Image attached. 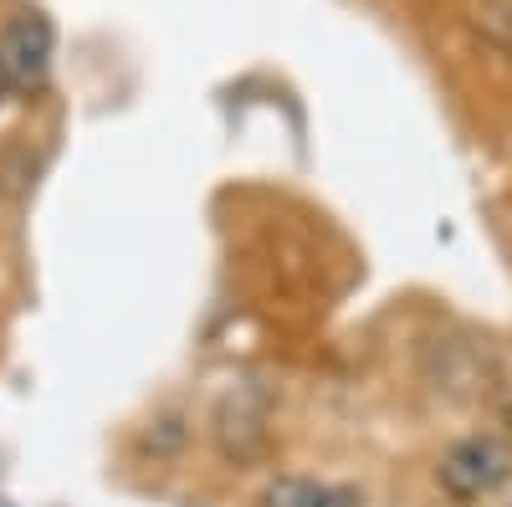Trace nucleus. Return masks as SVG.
Returning <instances> with one entry per match:
<instances>
[{
  "label": "nucleus",
  "instance_id": "20e7f679",
  "mask_svg": "<svg viewBox=\"0 0 512 507\" xmlns=\"http://www.w3.org/2000/svg\"><path fill=\"white\" fill-rule=\"evenodd\" d=\"M262 507H364V492L349 482H318L287 472L262 487Z\"/></svg>",
  "mask_w": 512,
  "mask_h": 507
},
{
  "label": "nucleus",
  "instance_id": "f03ea898",
  "mask_svg": "<svg viewBox=\"0 0 512 507\" xmlns=\"http://www.w3.org/2000/svg\"><path fill=\"white\" fill-rule=\"evenodd\" d=\"M210 441H216V456L226 467H251L256 456H267L272 446V395L262 385H231L216 400V415H210Z\"/></svg>",
  "mask_w": 512,
  "mask_h": 507
},
{
  "label": "nucleus",
  "instance_id": "6e6552de",
  "mask_svg": "<svg viewBox=\"0 0 512 507\" xmlns=\"http://www.w3.org/2000/svg\"><path fill=\"white\" fill-rule=\"evenodd\" d=\"M0 507H11V502H0Z\"/></svg>",
  "mask_w": 512,
  "mask_h": 507
},
{
  "label": "nucleus",
  "instance_id": "423d86ee",
  "mask_svg": "<svg viewBox=\"0 0 512 507\" xmlns=\"http://www.w3.org/2000/svg\"><path fill=\"white\" fill-rule=\"evenodd\" d=\"M185 415H159L154 426L144 431V451H154V456H175L180 446H185Z\"/></svg>",
  "mask_w": 512,
  "mask_h": 507
},
{
  "label": "nucleus",
  "instance_id": "f257e3e1",
  "mask_svg": "<svg viewBox=\"0 0 512 507\" xmlns=\"http://www.w3.org/2000/svg\"><path fill=\"white\" fill-rule=\"evenodd\" d=\"M507 482H512V436L502 431H472V436L451 441L436 461V487L456 507L487 502Z\"/></svg>",
  "mask_w": 512,
  "mask_h": 507
},
{
  "label": "nucleus",
  "instance_id": "7ed1b4c3",
  "mask_svg": "<svg viewBox=\"0 0 512 507\" xmlns=\"http://www.w3.org/2000/svg\"><path fill=\"white\" fill-rule=\"evenodd\" d=\"M0 72H6L11 93H36L52 72V26L47 16L21 11L0 26Z\"/></svg>",
  "mask_w": 512,
  "mask_h": 507
},
{
  "label": "nucleus",
  "instance_id": "0eeeda50",
  "mask_svg": "<svg viewBox=\"0 0 512 507\" xmlns=\"http://www.w3.org/2000/svg\"><path fill=\"white\" fill-rule=\"evenodd\" d=\"M6 98H11V82H6V72H0V108H6Z\"/></svg>",
  "mask_w": 512,
  "mask_h": 507
},
{
  "label": "nucleus",
  "instance_id": "39448f33",
  "mask_svg": "<svg viewBox=\"0 0 512 507\" xmlns=\"http://www.w3.org/2000/svg\"><path fill=\"white\" fill-rule=\"evenodd\" d=\"M477 31L492 52L512 57V0H477Z\"/></svg>",
  "mask_w": 512,
  "mask_h": 507
}]
</instances>
